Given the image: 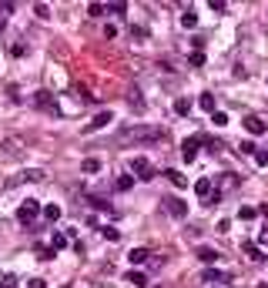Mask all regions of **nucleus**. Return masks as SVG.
<instances>
[{
	"instance_id": "aec40b11",
	"label": "nucleus",
	"mask_w": 268,
	"mask_h": 288,
	"mask_svg": "<svg viewBox=\"0 0 268 288\" xmlns=\"http://www.w3.org/2000/svg\"><path fill=\"white\" fill-rule=\"evenodd\" d=\"M64 245H67V235H60V231H54V235H51V248H54V251H60Z\"/></svg>"
},
{
	"instance_id": "a211bd4d",
	"label": "nucleus",
	"mask_w": 268,
	"mask_h": 288,
	"mask_svg": "<svg viewBox=\"0 0 268 288\" xmlns=\"http://www.w3.org/2000/svg\"><path fill=\"white\" fill-rule=\"evenodd\" d=\"M124 282H131L134 288H144V285H148V278H144L141 271H128V278H124Z\"/></svg>"
},
{
	"instance_id": "cd10ccee",
	"label": "nucleus",
	"mask_w": 268,
	"mask_h": 288,
	"mask_svg": "<svg viewBox=\"0 0 268 288\" xmlns=\"http://www.w3.org/2000/svg\"><path fill=\"white\" fill-rule=\"evenodd\" d=\"M205 282H225V275L214 271V268H208V271H205Z\"/></svg>"
},
{
	"instance_id": "4468645a",
	"label": "nucleus",
	"mask_w": 268,
	"mask_h": 288,
	"mask_svg": "<svg viewBox=\"0 0 268 288\" xmlns=\"http://www.w3.org/2000/svg\"><path fill=\"white\" fill-rule=\"evenodd\" d=\"M114 188H117V191H131V188H134V174H121V178L114 181Z\"/></svg>"
},
{
	"instance_id": "58836bf2",
	"label": "nucleus",
	"mask_w": 268,
	"mask_h": 288,
	"mask_svg": "<svg viewBox=\"0 0 268 288\" xmlns=\"http://www.w3.org/2000/svg\"><path fill=\"white\" fill-rule=\"evenodd\" d=\"M258 288H268V285H258Z\"/></svg>"
},
{
	"instance_id": "c9c22d12",
	"label": "nucleus",
	"mask_w": 268,
	"mask_h": 288,
	"mask_svg": "<svg viewBox=\"0 0 268 288\" xmlns=\"http://www.w3.org/2000/svg\"><path fill=\"white\" fill-rule=\"evenodd\" d=\"M255 161H258V164L265 168V164H268V151H258V154H255Z\"/></svg>"
},
{
	"instance_id": "bb28decb",
	"label": "nucleus",
	"mask_w": 268,
	"mask_h": 288,
	"mask_svg": "<svg viewBox=\"0 0 268 288\" xmlns=\"http://www.w3.org/2000/svg\"><path fill=\"white\" fill-rule=\"evenodd\" d=\"M104 10H107L104 3H91V7H87V14H91V17H104Z\"/></svg>"
},
{
	"instance_id": "473e14b6",
	"label": "nucleus",
	"mask_w": 268,
	"mask_h": 288,
	"mask_svg": "<svg viewBox=\"0 0 268 288\" xmlns=\"http://www.w3.org/2000/svg\"><path fill=\"white\" fill-rule=\"evenodd\" d=\"M104 238H107V241H117V238H121V231H117V228H104Z\"/></svg>"
},
{
	"instance_id": "4c0bfd02",
	"label": "nucleus",
	"mask_w": 268,
	"mask_h": 288,
	"mask_svg": "<svg viewBox=\"0 0 268 288\" xmlns=\"http://www.w3.org/2000/svg\"><path fill=\"white\" fill-rule=\"evenodd\" d=\"M0 34H3V17H0Z\"/></svg>"
},
{
	"instance_id": "5701e85b",
	"label": "nucleus",
	"mask_w": 268,
	"mask_h": 288,
	"mask_svg": "<svg viewBox=\"0 0 268 288\" xmlns=\"http://www.w3.org/2000/svg\"><path fill=\"white\" fill-rule=\"evenodd\" d=\"M211 124H214V128H225V124H228V114H225V111H214V114H211Z\"/></svg>"
},
{
	"instance_id": "f704fd0d",
	"label": "nucleus",
	"mask_w": 268,
	"mask_h": 288,
	"mask_svg": "<svg viewBox=\"0 0 268 288\" xmlns=\"http://www.w3.org/2000/svg\"><path fill=\"white\" fill-rule=\"evenodd\" d=\"M7 14H14V3H7V0H3V3H0V17H7Z\"/></svg>"
},
{
	"instance_id": "9b49d317",
	"label": "nucleus",
	"mask_w": 268,
	"mask_h": 288,
	"mask_svg": "<svg viewBox=\"0 0 268 288\" xmlns=\"http://www.w3.org/2000/svg\"><path fill=\"white\" fill-rule=\"evenodd\" d=\"M194 194L208 201L211 194H214V191H211V178H198V181H194Z\"/></svg>"
},
{
	"instance_id": "f257e3e1",
	"label": "nucleus",
	"mask_w": 268,
	"mask_h": 288,
	"mask_svg": "<svg viewBox=\"0 0 268 288\" xmlns=\"http://www.w3.org/2000/svg\"><path fill=\"white\" fill-rule=\"evenodd\" d=\"M121 144H148V141H164V131L161 128H148V124H134V128H124L121 134H117Z\"/></svg>"
},
{
	"instance_id": "9d476101",
	"label": "nucleus",
	"mask_w": 268,
	"mask_h": 288,
	"mask_svg": "<svg viewBox=\"0 0 268 288\" xmlns=\"http://www.w3.org/2000/svg\"><path fill=\"white\" fill-rule=\"evenodd\" d=\"M241 251H245V258H248V262H255V265H262V262H265L262 248H258V245H251V241H245V245H241Z\"/></svg>"
},
{
	"instance_id": "b1692460",
	"label": "nucleus",
	"mask_w": 268,
	"mask_h": 288,
	"mask_svg": "<svg viewBox=\"0 0 268 288\" xmlns=\"http://www.w3.org/2000/svg\"><path fill=\"white\" fill-rule=\"evenodd\" d=\"M198 104H201L205 111H211V114H214V94H201V101H198Z\"/></svg>"
},
{
	"instance_id": "72a5a7b5",
	"label": "nucleus",
	"mask_w": 268,
	"mask_h": 288,
	"mask_svg": "<svg viewBox=\"0 0 268 288\" xmlns=\"http://www.w3.org/2000/svg\"><path fill=\"white\" fill-rule=\"evenodd\" d=\"M107 10H111V14H124V10H128V3H107Z\"/></svg>"
},
{
	"instance_id": "4be33fe9",
	"label": "nucleus",
	"mask_w": 268,
	"mask_h": 288,
	"mask_svg": "<svg viewBox=\"0 0 268 288\" xmlns=\"http://www.w3.org/2000/svg\"><path fill=\"white\" fill-rule=\"evenodd\" d=\"M44 218H47V221L54 225V221L60 218V208H57V205H47V208H44Z\"/></svg>"
},
{
	"instance_id": "ddd939ff",
	"label": "nucleus",
	"mask_w": 268,
	"mask_h": 288,
	"mask_svg": "<svg viewBox=\"0 0 268 288\" xmlns=\"http://www.w3.org/2000/svg\"><path fill=\"white\" fill-rule=\"evenodd\" d=\"M181 27H185V30H194V27H198V14H194V10H185V14H181Z\"/></svg>"
},
{
	"instance_id": "2f4dec72",
	"label": "nucleus",
	"mask_w": 268,
	"mask_h": 288,
	"mask_svg": "<svg viewBox=\"0 0 268 288\" xmlns=\"http://www.w3.org/2000/svg\"><path fill=\"white\" fill-rule=\"evenodd\" d=\"M238 151H241V154H258V148H255L251 141H245V144H238Z\"/></svg>"
},
{
	"instance_id": "dca6fc26",
	"label": "nucleus",
	"mask_w": 268,
	"mask_h": 288,
	"mask_svg": "<svg viewBox=\"0 0 268 288\" xmlns=\"http://www.w3.org/2000/svg\"><path fill=\"white\" fill-rule=\"evenodd\" d=\"M164 174H168V181H171L174 188H188V178H185L181 171H164Z\"/></svg>"
},
{
	"instance_id": "393cba45",
	"label": "nucleus",
	"mask_w": 268,
	"mask_h": 288,
	"mask_svg": "<svg viewBox=\"0 0 268 288\" xmlns=\"http://www.w3.org/2000/svg\"><path fill=\"white\" fill-rule=\"evenodd\" d=\"M24 181H44V171L40 168H30V171H24Z\"/></svg>"
},
{
	"instance_id": "2eb2a0df",
	"label": "nucleus",
	"mask_w": 268,
	"mask_h": 288,
	"mask_svg": "<svg viewBox=\"0 0 268 288\" xmlns=\"http://www.w3.org/2000/svg\"><path fill=\"white\" fill-rule=\"evenodd\" d=\"M174 114H191V101H188V97H178V101H174Z\"/></svg>"
},
{
	"instance_id": "c756f323",
	"label": "nucleus",
	"mask_w": 268,
	"mask_h": 288,
	"mask_svg": "<svg viewBox=\"0 0 268 288\" xmlns=\"http://www.w3.org/2000/svg\"><path fill=\"white\" fill-rule=\"evenodd\" d=\"M0 288H17V278H14V275H3V278H0Z\"/></svg>"
},
{
	"instance_id": "c85d7f7f",
	"label": "nucleus",
	"mask_w": 268,
	"mask_h": 288,
	"mask_svg": "<svg viewBox=\"0 0 268 288\" xmlns=\"http://www.w3.org/2000/svg\"><path fill=\"white\" fill-rule=\"evenodd\" d=\"M34 14H37L40 20H47V17H51V7H47V3H37V7H34Z\"/></svg>"
},
{
	"instance_id": "f03ea898",
	"label": "nucleus",
	"mask_w": 268,
	"mask_h": 288,
	"mask_svg": "<svg viewBox=\"0 0 268 288\" xmlns=\"http://www.w3.org/2000/svg\"><path fill=\"white\" fill-rule=\"evenodd\" d=\"M34 101V107H40L44 114H51V117H60V104L54 101V94L51 91H37V94L30 97Z\"/></svg>"
},
{
	"instance_id": "0eeeda50",
	"label": "nucleus",
	"mask_w": 268,
	"mask_h": 288,
	"mask_svg": "<svg viewBox=\"0 0 268 288\" xmlns=\"http://www.w3.org/2000/svg\"><path fill=\"white\" fill-rule=\"evenodd\" d=\"M198 144H201V137H185V144H181V157H185L188 164L198 157Z\"/></svg>"
},
{
	"instance_id": "e433bc0d",
	"label": "nucleus",
	"mask_w": 268,
	"mask_h": 288,
	"mask_svg": "<svg viewBox=\"0 0 268 288\" xmlns=\"http://www.w3.org/2000/svg\"><path fill=\"white\" fill-rule=\"evenodd\" d=\"M30 288H47V282L44 278H30Z\"/></svg>"
},
{
	"instance_id": "39448f33",
	"label": "nucleus",
	"mask_w": 268,
	"mask_h": 288,
	"mask_svg": "<svg viewBox=\"0 0 268 288\" xmlns=\"http://www.w3.org/2000/svg\"><path fill=\"white\" fill-rule=\"evenodd\" d=\"M131 174H134V178H141V181H151V178H154L151 161H148V157H134V161H131Z\"/></svg>"
},
{
	"instance_id": "7c9ffc66",
	"label": "nucleus",
	"mask_w": 268,
	"mask_h": 288,
	"mask_svg": "<svg viewBox=\"0 0 268 288\" xmlns=\"http://www.w3.org/2000/svg\"><path fill=\"white\" fill-rule=\"evenodd\" d=\"M188 60H191V67H201V64H205V54H201V51H194Z\"/></svg>"
},
{
	"instance_id": "412c9836",
	"label": "nucleus",
	"mask_w": 268,
	"mask_h": 288,
	"mask_svg": "<svg viewBox=\"0 0 268 288\" xmlns=\"http://www.w3.org/2000/svg\"><path fill=\"white\" fill-rule=\"evenodd\" d=\"M255 214H258V208H251V205H241V208H238V218H241V221H251Z\"/></svg>"
},
{
	"instance_id": "6e6552de",
	"label": "nucleus",
	"mask_w": 268,
	"mask_h": 288,
	"mask_svg": "<svg viewBox=\"0 0 268 288\" xmlns=\"http://www.w3.org/2000/svg\"><path fill=\"white\" fill-rule=\"evenodd\" d=\"M245 131H248V134H265V131H268V124L262 121V117L248 114V117H245Z\"/></svg>"
},
{
	"instance_id": "423d86ee",
	"label": "nucleus",
	"mask_w": 268,
	"mask_h": 288,
	"mask_svg": "<svg viewBox=\"0 0 268 288\" xmlns=\"http://www.w3.org/2000/svg\"><path fill=\"white\" fill-rule=\"evenodd\" d=\"M114 121V114L111 111H101V114L94 117V121H87V128H84V134H94V131H101V128H107Z\"/></svg>"
},
{
	"instance_id": "20e7f679",
	"label": "nucleus",
	"mask_w": 268,
	"mask_h": 288,
	"mask_svg": "<svg viewBox=\"0 0 268 288\" xmlns=\"http://www.w3.org/2000/svg\"><path fill=\"white\" fill-rule=\"evenodd\" d=\"M20 151H24V137L10 134V137H3V141H0V157H17Z\"/></svg>"
},
{
	"instance_id": "1a4fd4ad",
	"label": "nucleus",
	"mask_w": 268,
	"mask_h": 288,
	"mask_svg": "<svg viewBox=\"0 0 268 288\" xmlns=\"http://www.w3.org/2000/svg\"><path fill=\"white\" fill-rule=\"evenodd\" d=\"M164 208H168L171 218H185V214H188V205H185V201H178V198H168V201H164Z\"/></svg>"
},
{
	"instance_id": "a878e982",
	"label": "nucleus",
	"mask_w": 268,
	"mask_h": 288,
	"mask_svg": "<svg viewBox=\"0 0 268 288\" xmlns=\"http://www.w3.org/2000/svg\"><path fill=\"white\" fill-rule=\"evenodd\" d=\"M37 258H44V262L54 258V248H51V245H37Z\"/></svg>"
},
{
	"instance_id": "7ed1b4c3",
	"label": "nucleus",
	"mask_w": 268,
	"mask_h": 288,
	"mask_svg": "<svg viewBox=\"0 0 268 288\" xmlns=\"http://www.w3.org/2000/svg\"><path fill=\"white\" fill-rule=\"evenodd\" d=\"M40 211H44V208H40V201H30V198H27V201L17 208V221H20V225H30Z\"/></svg>"
},
{
	"instance_id": "f8f14e48",
	"label": "nucleus",
	"mask_w": 268,
	"mask_h": 288,
	"mask_svg": "<svg viewBox=\"0 0 268 288\" xmlns=\"http://www.w3.org/2000/svg\"><path fill=\"white\" fill-rule=\"evenodd\" d=\"M148 255H151L148 248H131V251H128V262H131V265H144Z\"/></svg>"
},
{
	"instance_id": "f3484780",
	"label": "nucleus",
	"mask_w": 268,
	"mask_h": 288,
	"mask_svg": "<svg viewBox=\"0 0 268 288\" xmlns=\"http://www.w3.org/2000/svg\"><path fill=\"white\" fill-rule=\"evenodd\" d=\"M198 258H201L205 265H214V262H218V251L214 248H198Z\"/></svg>"
},
{
	"instance_id": "6ab92c4d",
	"label": "nucleus",
	"mask_w": 268,
	"mask_h": 288,
	"mask_svg": "<svg viewBox=\"0 0 268 288\" xmlns=\"http://www.w3.org/2000/svg\"><path fill=\"white\" fill-rule=\"evenodd\" d=\"M80 171H84V174H97V171H101V161H97V157H87V161L80 164Z\"/></svg>"
}]
</instances>
